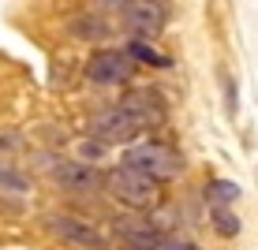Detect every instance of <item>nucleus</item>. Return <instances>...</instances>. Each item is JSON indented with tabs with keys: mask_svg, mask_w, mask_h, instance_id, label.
<instances>
[{
	"mask_svg": "<svg viewBox=\"0 0 258 250\" xmlns=\"http://www.w3.org/2000/svg\"><path fill=\"white\" fill-rule=\"evenodd\" d=\"M131 56V64H150V67H172V56H165V52H157L150 41H127V49H123Z\"/></svg>",
	"mask_w": 258,
	"mask_h": 250,
	"instance_id": "nucleus-10",
	"label": "nucleus"
},
{
	"mask_svg": "<svg viewBox=\"0 0 258 250\" xmlns=\"http://www.w3.org/2000/svg\"><path fill=\"white\" fill-rule=\"evenodd\" d=\"M210 224H213L217 235H225V239L239 235V217L232 209H225V205H213V209H210Z\"/></svg>",
	"mask_w": 258,
	"mask_h": 250,
	"instance_id": "nucleus-12",
	"label": "nucleus"
},
{
	"mask_svg": "<svg viewBox=\"0 0 258 250\" xmlns=\"http://www.w3.org/2000/svg\"><path fill=\"white\" fill-rule=\"evenodd\" d=\"M116 235H120L131 250H154L161 228H154L150 220H120V224H116Z\"/></svg>",
	"mask_w": 258,
	"mask_h": 250,
	"instance_id": "nucleus-9",
	"label": "nucleus"
},
{
	"mask_svg": "<svg viewBox=\"0 0 258 250\" xmlns=\"http://www.w3.org/2000/svg\"><path fill=\"white\" fill-rule=\"evenodd\" d=\"M120 109L127 112V120L135 123L139 131H154L168 120V105L161 101L157 90H131L120 97Z\"/></svg>",
	"mask_w": 258,
	"mask_h": 250,
	"instance_id": "nucleus-6",
	"label": "nucleus"
},
{
	"mask_svg": "<svg viewBox=\"0 0 258 250\" xmlns=\"http://www.w3.org/2000/svg\"><path fill=\"white\" fill-rule=\"evenodd\" d=\"M79 153H83V160H97L105 153V146H101V142H94V138H86L83 146H79Z\"/></svg>",
	"mask_w": 258,
	"mask_h": 250,
	"instance_id": "nucleus-15",
	"label": "nucleus"
},
{
	"mask_svg": "<svg viewBox=\"0 0 258 250\" xmlns=\"http://www.w3.org/2000/svg\"><path fill=\"white\" fill-rule=\"evenodd\" d=\"M101 187L120 205H127V209H154L157 198H161V187L154 180H146L142 172H135V168H127V164H116L112 172H105Z\"/></svg>",
	"mask_w": 258,
	"mask_h": 250,
	"instance_id": "nucleus-2",
	"label": "nucleus"
},
{
	"mask_svg": "<svg viewBox=\"0 0 258 250\" xmlns=\"http://www.w3.org/2000/svg\"><path fill=\"white\" fill-rule=\"evenodd\" d=\"M101 8H109V12H123V8L131 4V0H97Z\"/></svg>",
	"mask_w": 258,
	"mask_h": 250,
	"instance_id": "nucleus-17",
	"label": "nucleus"
},
{
	"mask_svg": "<svg viewBox=\"0 0 258 250\" xmlns=\"http://www.w3.org/2000/svg\"><path fill=\"white\" fill-rule=\"evenodd\" d=\"M49 176L60 191H71V194H94L101 187V172L86 160H49Z\"/></svg>",
	"mask_w": 258,
	"mask_h": 250,
	"instance_id": "nucleus-8",
	"label": "nucleus"
},
{
	"mask_svg": "<svg viewBox=\"0 0 258 250\" xmlns=\"http://www.w3.org/2000/svg\"><path fill=\"white\" fill-rule=\"evenodd\" d=\"M0 187H12V191H26V180L12 168H0Z\"/></svg>",
	"mask_w": 258,
	"mask_h": 250,
	"instance_id": "nucleus-14",
	"label": "nucleus"
},
{
	"mask_svg": "<svg viewBox=\"0 0 258 250\" xmlns=\"http://www.w3.org/2000/svg\"><path fill=\"white\" fill-rule=\"evenodd\" d=\"M86 78L97 86H127L135 78V64L123 49H97L86 60Z\"/></svg>",
	"mask_w": 258,
	"mask_h": 250,
	"instance_id": "nucleus-3",
	"label": "nucleus"
},
{
	"mask_svg": "<svg viewBox=\"0 0 258 250\" xmlns=\"http://www.w3.org/2000/svg\"><path fill=\"white\" fill-rule=\"evenodd\" d=\"M206 202H210V209L213 205H232V202H239V183H232V180H210L206 183Z\"/></svg>",
	"mask_w": 258,
	"mask_h": 250,
	"instance_id": "nucleus-11",
	"label": "nucleus"
},
{
	"mask_svg": "<svg viewBox=\"0 0 258 250\" xmlns=\"http://www.w3.org/2000/svg\"><path fill=\"white\" fill-rule=\"evenodd\" d=\"M154 250H199V246H195L191 239H183V235H168V231H161L157 243H154Z\"/></svg>",
	"mask_w": 258,
	"mask_h": 250,
	"instance_id": "nucleus-13",
	"label": "nucleus"
},
{
	"mask_svg": "<svg viewBox=\"0 0 258 250\" xmlns=\"http://www.w3.org/2000/svg\"><path fill=\"white\" fill-rule=\"evenodd\" d=\"M165 23H168V12L161 0H131L123 8V30L135 41H154L165 30Z\"/></svg>",
	"mask_w": 258,
	"mask_h": 250,
	"instance_id": "nucleus-4",
	"label": "nucleus"
},
{
	"mask_svg": "<svg viewBox=\"0 0 258 250\" xmlns=\"http://www.w3.org/2000/svg\"><path fill=\"white\" fill-rule=\"evenodd\" d=\"M75 30H79V34H90V38H101V34H105V26L97 23V19H86V23H79Z\"/></svg>",
	"mask_w": 258,
	"mask_h": 250,
	"instance_id": "nucleus-16",
	"label": "nucleus"
},
{
	"mask_svg": "<svg viewBox=\"0 0 258 250\" xmlns=\"http://www.w3.org/2000/svg\"><path fill=\"white\" fill-rule=\"evenodd\" d=\"M139 135H142V131L127 120V112H123L120 105L101 109L97 116H90V138L101 142V146H131Z\"/></svg>",
	"mask_w": 258,
	"mask_h": 250,
	"instance_id": "nucleus-5",
	"label": "nucleus"
},
{
	"mask_svg": "<svg viewBox=\"0 0 258 250\" xmlns=\"http://www.w3.org/2000/svg\"><path fill=\"white\" fill-rule=\"evenodd\" d=\"M45 228L60 239V243H71L79 250H105L101 231H97L90 220H79V217H71V213H49Z\"/></svg>",
	"mask_w": 258,
	"mask_h": 250,
	"instance_id": "nucleus-7",
	"label": "nucleus"
},
{
	"mask_svg": "<svg viewBox=\"0 0 258 250\" xmlns=\"http://www.w3.org/2000/svg\"><path fill=\"white\" fill-rule=\"evenodd\" d=\"M123 164L135 168V172H142L146 180H154L157 187H161V183L180 180V172H183V153H180V149H172L168 142L146 138V142H131V146L123 149Z\"/></svg>",
	"mask_w": 258,
	"mask_h": 250,
	"instance_id": "nucleus-1",
	"label": "nucleus"
}]
</instances>
